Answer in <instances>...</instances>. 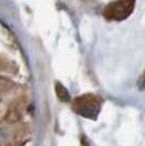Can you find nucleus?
Wrapping results in <instances>:
<instances>
[{"label":"nucleus","mask_w":145,"mask_h":146,"mask_svg":"<svg viewBox=\"0 0 145 146\" xmlns=\"http://www.w3.org/2000/svg\"><path fill=\"white\" fill-rule=\"evenodd\" d=\"M73 108L81 116L86 118H95L99 112L100 99L90 94L83 95L75 99L73 104Z\"/></svg>","instance_id":"f03ea898"},{"label":"nucleus","mask_w":145,"mask_h":146,"mask_svg":"<svg viewBox=\"0 0 145 146\" xmlns=\"http://www.w3.org/2000/svg\"><path fill=\"white\" fill-rule=\"evenodd\" d=\"M134 6L135 0H115L105 8L104 15L110 21H122L131 15Z\"/></svg>","instance_id":"f257e3e1"},{"label":"nucleus","mask_w":145,"mask_h":146,"mask_svg":"<svg viewBox=\"0 0 145 146\" xmlns=\"http://www.w3.org/2000/svg\"><path fill=\"white\" fill-rule=\"evenodd\" d=\"M56 93H57V96L62 102H68L70 99V95L66 90V87H63L60 83H56Z\"/></svg>","instance_id":"7ed1b4c3"}]
</instances>
